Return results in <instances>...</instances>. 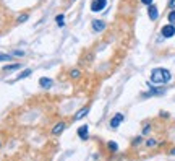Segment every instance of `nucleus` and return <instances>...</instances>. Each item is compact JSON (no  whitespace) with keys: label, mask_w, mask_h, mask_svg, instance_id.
Returning a JSON list of instances; mask_svg holds the SVG:
<instances>
[{"label":"nucleus","mask_w":175,"mask_h":161,"mask_svg":"<svg viewBox=\"0 0 175 161\" xmlns=\"http://www.w3.org/2000/svg\"><path fill=\"white\" fill-rule=\"evenodd\" d=\"M63 130H65V122H58L57 125L52 129V135H58V134H62Z\"/></svg>","instance_id":"nucleus-8"},{"label":"nucleus","mask_w":175,"mask_h":161,"mask_svg":"<svg viewBox=\"0 0 175 161\" xmlns=\"http://www.w3.org/2000/svg\"><path fill=\"white\" fill-rule=\"evenodd\" d=\"M141 2H143L144 5H151V3H152V0H141Z\"/></svg>","instance_id":"nucleus-20"},{"label":"nucleus","mask_w":175,"mask_h":161,"mask_svg":"<svg viewBox=\"0 0 175 161\" xmlns=\"http://www.w3.org/2000/svg\"><path fill=\"white\" fill-rule=\"evenodd\" d=\"M70 77H71V78H79V70H76V69L71 70V72H70Z\"/></svg>","instance_id":"nucleus-18"},{"label":"nucleus","mask_w":175,"mask_h":161,"mask_svg":"<svg viewBox=\"0 0 175 161\" xmlns=\"http://www.w3.org/2000/svg\"><path fill=\"white\" fill-rule=\"evenodd\" d=\"M88 111H89V109H88V107H81V109H79V111L75 114V121H79V119H83V117L88 114Z\"/></svg>","instance_id":"nucleus-10"},{"label":"nucleus","mask_w":175,"mask_h":161,"mask_svg":"<svg viewBox=\"0 0 175 161\" xmlns=\"http://www.w3.org/2000/svg\"><path fill=\"white\" fill-rule=\"evenodd\" d=\"M8 60H11L10 54H0V62H8Z\"/></svg>","instance_id":"nucleus-15"},{"label":"nucleus","mask_w":175,"mask_h":161,"mask_svg":"<svg viewBox=\"0 0 175 161\" xmlns=\"http://www.w3.org/2000/svg\"><path fill=\"white\" fill-rule=\"evenodd\" d=\"M88 132H89V129H88L86 124H84V125H81V127L78 129V135H79V138L86 140V138H88Z\"/></svg>","instance_id":"nucleus-7"},{"label":"nucleus","mask_w":175,"mask_h":161,"mask_svg":"<svg viewBox=\"0 0 175 161\" xmlns=\"http://www.w3.org/2000/svg\"><path fill=\"white\" fill-rule=\"evenodd\" d=\"M26 20H28V15H21V17H18V23H23Z\"/></svg>","instance_id":"nucleus-19"},{"label":"nucleus","mask_w":175,"mask_h":161,"mask_svg":"<svg viewBox=\"0 0 175 161\" xmlns=\"http://www.w3.org/2000/svg\"><path fill=\"white\" fill-rule=\"evenodd\" d=\"M104 28H105V21H101V20H94L92 21V31L101 33Z\"/></svg>","instance_id":"nucleus-4"},{"label":"nucleus","mask_w":175,"mask_h":161,"mask_svg":"<svg viewBox=\"0 0 175 161\" xmlns=\"http://www.w3.org/2000/svg\"><path fill=\"white\" fill-rule=\"evenodd\" d=\"M31 73H33V70H25V72H21L20 75L16 77V80H23V78H28L29 75H31Z\"/></svg>","instance_id":"nucleus-11"},{"label":"nucleus","mask_w":175,"mask_h":161,"mask_svg":"<svg viewBox=\"0 0 175 161\" xmlns=\"http://www.w3.org/2000/svg\"><path fill=\"white\" fill-rule=\"evenodd\" d=\"M154 145H156L154 140H149V142H148V146H154Z\"/></svg>","instance_id":"nucleus-21"},{"label":"nucleus","mask_w":175,"mask_h":161,"mask_svg":"<svg viewBox=\"0 0 175 161\" xmlns=\"http://www.w3.org/2000/svg\"><path fill=\"white\" fill-rule=\"evenodd\" d=\"M63 18H65L63 15H58V17H55V21H57L58 26H63V25H65V20H63Z\"/></svg>","instance_id":"nucleus-13"},{"label":"nucleus","mask_w":175,"mask_h":161,"mask_svg":"<svg viewBox=\"0 0 175 161\" xmlns=\"http://www.w3.org/2000/svg\"><path fill=\"white\" fill-rule=\"evenodd\" d=\"M169 21L172 25H175V10H172L170 13H169Z\"/></svg>","instance_id":"nucleus-17"},{"label":"nucleus","mask_w":175,"mask_h":161,"mask_svg":"<svg viewBox=\"0 0 175 161\" xmlns=\"http://www.w3.org/2000/svg\"><path fill=\"white\" fill-rule=\"evenodd\" d=\"M151 94H164V90H162V88H159V90H157V88H152V90L148 94H144V96H151Z\"/></svg>","instance_id":"nucleus-12"},{"label":"nucleus","mask_w":175,"mask_h":161,"mask_svg":"<svg viewBox=\"0 0 175 161\" xmlns=\"http://www.w3.org/2000/svg\"><path fill=\"white\" fill-rule=\"evenodd\" d=\"M160 31H162V36H164V38H172V36H175V26L170 23V25L164 26Z\"/></svg>","instance_id":"nucleus-3"},{"label":"nucleus","mask_w":175,"mask_h":161,"mask_svg":"<svg viewBox=\"0 0 175 161\" xmlns=\"http://www.w3.org/2000/svg\"><path fill=\"white\" fill-rule=\"evenodd\" d=\"M0 146H2V143H0Z\"/></svg>","instance_id":"nucleus-22"},{"label":"nucleus","mask_w":175,"mask_h":161,"mask_svg":"<svg viewBox=\"0 0 175 161\" xmlns=\"http://www.w3.org/2000/svg\"><path fill=\"white\" fill-rule=\"evenodd\" d=\"M16 69H20V64H13V65H8V67H5L3 70H7V72H11V70H16Z\"/></svg>","instance_id":"nucleus-16"},{"label":"nucleus","mask_w":175,"mask_h":161,"mask_svg":"<svg viewBox=\"0 0 175 161\" xmlns=\"http://www.w3.org/2000/svg\"><path fill=\"white\" fill-rule=\"evenodd\" d=\"M39 85L42 88H50V86H52V80L47 78V77H42V78H39Z\"/></svg>","instance_id":"nucleus-9"},{"label":"nucleus","mask_w":175,"mask_h":161,"mask_svg":"<svg viewBox=\"0 0 175 161\" xmlns=\"http://www.w3.org/2000/svg\"><path fill=\"white\" fill-rule=\"evenodd\" d=\"M148 13H149V18H151V20H157V18H159V10H157V7L152 5V3L149 5Z\"/></svg>","instance_id":"nucleus-6"},{"label":"nucleus","mask_w":175,"mask_h":161,"mask_svg":"<svg viewBox=\"0 0 175 161\" xmlns=\"http://www.w3.org/2000/svg\"><path fill=\"white\" fill-rule=\"evenodd\" d=\"M107 146H109V150H110V151H117V150H119V145H117L115 142H109Z\"/></svg>","instance_id":"nucleus-14"},{"label":"nucleus","mask_w":175,"mask_h":161,"mask_svg":"<svg viewBox=\"0 0 175 161\" xmlns=\"http://www.w3.org/2000/svg\"><path fill=\"white\" fill-rule=\"evenodd\" d=\"M122 121H123V114H115L112 117V121H110V127L112 129H117L122 124Z\"/></svg>","instance_id":"nucleus-5"},{"label":"nucleus","mask_w":175,"mask_h":161,"mask_svg":"<svg viewBox=\"0 0 175 161\" xmlns=\"http://www.w3.org/2000/svg\"><path fill=\"white\" fill-rule=\"evenodd\" d=\"M170 80V72L165 69H154L151 72V82L152 85H165Z\"/></svg>","instance_id":"nucleus-1"},{"label":"nucleus","mask_w":175,"mask_h":161,"mask_svg":"<svg viewBox=\"0 0 175 161\" xmlns=\"http://www.w3.org/2000/svg\"><path fill=\"white\" fill-rule=\"evenodd\" d=\"M105 5H107V0H92L91 2V10L92 12H101V10L105 8Z\"/></svg>","instance_id":"nucleus-2"}]
</instances>
